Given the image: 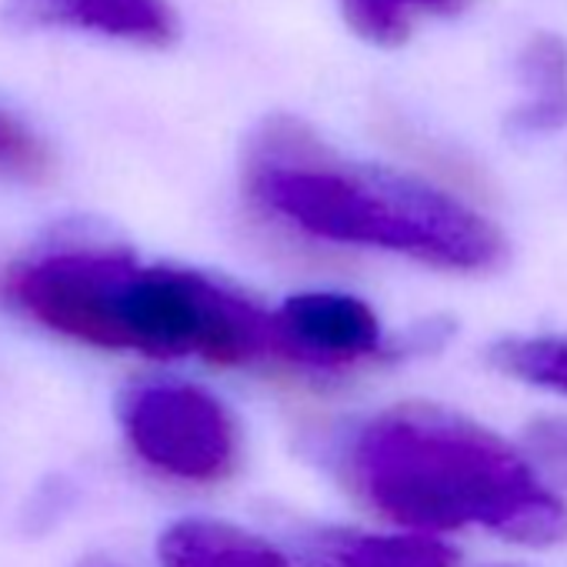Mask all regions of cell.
<instances>
[{"label":"cell","mask_w":567,"mask_h":567,"mask_svg":"<svg viewBox=\"0 0 567 567\" xmlns=\"http://www.w3.org/2000/svg\"><path fill=\"white\" fill-rule=\"evenodd\" d=\"M0 295L38 324L104 351L197 354L214 364L288 361L274 315L197 270L151 267L127 250L78 247L14 264Z\"/></svg>","instance_id":"obj_1"},{"label":"cell","mask_w":567,"mask_h":567,"mask_svg":"<svg viewBox=\"0 0 567 567\" xmlns=\"http://www.w3.org/2000/svg\"><path fill=\"white\" fill-rule=\"evenodd\" d=\"M351 481L384 517L421 527H487L514 544L567 540V504L494 431L434 404H401L361 427Z\"/></svg>","instance_id":"obj_2"},{"label":"cell","mask_w":567,"mask_h":567,"mask_svg":"<svg viewBox=\"0 0 567 567\" xmlns=\"http://www.w3.org/2000/svg\"><path fill=\"white\" fill-rule=\"evenodd\" d=\"M247 184L267 210L324 240L384 247L454 270L504 260V237L487 217L411 174L341 164L295 121L264 127Z\"/></svg>","instance_id":"obj_3"},{"label":"cell","mask_w":567,"mask_h":567,"mask_svg":"<svg viewBox=\"0 0 567 567\" xmlns=\"http://www.w3.org/2000/svg\"><path fill=\"white\" fill-rule=\"evenodd\" d=\"M121 424L131 447L154 471L177 481H224L240 454L227 408L194 384H134L121 401Z\"/></svg>","instance_id":"obj_4"},{"label":"cell","mask_w":567,"mask_h":567,"mask_svg":"<svg viewBox=\"0 0 567 567\" xmlns=\"http://www.w3.org/2000/svg\"><path fill=\"white\" fill-rule=\"evenodd\" d=\"M274 318L295 364L341 368L381 354V321L361 298L308 291L284 301Z\"/></svg>","instance_id":"obj_5"},{"label":"cell","mask_w":567,"mask_h":567,"mask_svg":"<svg viewBox=\"0 0 567 567\" xmlns=\"http://www.w3.org/2000/svg\"><path fill=\"white\" fill-rule=\"evenodd\" d=\"M0 14L14 31H94L144 48H167L177 38L167 0H4Z\"/></svg>","instance_id":"obj_6"},{"label":"cell","mask_w":567,"mask_h":567,"mask_svg":"<svg viewBox=\"0 0 567 567\" xmlns=\"http://www.w3.org/2000/svg\"><path fill=\"white\" fill-rule=\"evenodd\" d=\"M301 567H457L461 554L427 534L321 527L298 540Z\"/></svg>","instance_id":"obj_7"},{"label":"cell","mask_w":567,"mask_h":567,"mask_svg":"<svg viewBox=\"0 0 567 567\" xmlns=\"http://www.w3.org/2000/svg\"><path fill=\"white\" fill-rule=\"evenodd\" d=\"M157 554L164 567H288V557L264 537L207 517L171 524Z\"/></svg>","instance_id":"obj_8"},{"label":"cell","mask_w":567,"mask_h":567,"mask_svg":"<svg viewBox=\"0 0 567 567\" xmlns=\"http://www.w3.org/2000/svg\"><path fill=\"white\" fill-rule=\"evenodd\" d=\"M517 78L527 101L511 111L507 131L537 137L567 124V44L557 34H534L517 54Z\"/></svg>","instance_id":"obj_9"},{"label":"cell","mask_w":567,"mask_h":567,"mask_svg":"<svg viewBox=\"0 0 567 567\" xmlns=\"http://www.w3.org/2000/svg\"><path fill=\"white\" fill-rule=\"evenodd\" d=\"M464 4L467 0H341V11L358 38L381 48H398L411 38L417 11L454 14Z\"/></svg>","instance_id":"obj_10"},{"label":"cell","mask_w":567,"mask_h":567,"mask_svg":"<svg viewBox=\"0 0 567 567\" xmlns=\"http://www.w3.org/2000/svg\"><path fill=\"white\" fill-rule=\"evenodd\" d=\"M487 358L517 381L567 394V338H504Z\"/></svg>","instance_id":"obj_11"},{"label":"cell","mask_w":567,"mask_h":567,"mask_svg":"<svg viewBox=\"0 0 567 567\" xmlns=\"http://www.w3.org/2000/svg\"><path fill=\"white\" fill-rule=\"evenodd\" d=\"M54 171L48 144L28 131L18 117L0 111V177L11 181H44Z\"/></svg>","instance_id":"obj_12"},{"label":"cell","mask_w":567,"mask_h":567,"mask_svg":"<svg viewBox=\"0 0 567 567\" xmlns=\"http://www.w3.org/2000/svg\"><path fill=\"white\" fill-rule=\"evenodd\" d=\"M78 567H124V564H117V560H111V557H87V560H81Z\"/></svg>","instance_id":"obj_13"}]
</instances>
